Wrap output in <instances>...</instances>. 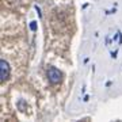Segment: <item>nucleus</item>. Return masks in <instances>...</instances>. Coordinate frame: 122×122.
<instances>
[{
    "mask_svg": "<svg viewBox=\"0 0 122 122\" xmlns=\"http://www.w3.org/2000/svg\"><path fill=\"white\" fill-rule=\"evenodd\" d=\"M114 38H115V41H117L118 45H122V33L119 30L115 33V37H114Z\"/></svg>",
    "mask_w": 122,
    "mask_h": 122,
    "instance_id": "nucleus-3",
    "label": "nucleus"
},
{
    "mask_svg": "<svg viewBox=\"0 0 122 122\" xmlns=\"http://www.w3.org/2000/svg\"><path fill=\"white\" fill-rule=\"evenodd\" d=\"M10 73H11V66L5 60L0 61V81H5L8 80Z\"/></svg>",
    "mask_w": 122,
    "mask_h": 122,
    "instance_id": "nucleus-2",
    "label": "nucleus"
},
{
    "mask_svg": "<svg viewBox=\"0 0 122 122\" xmlns=\"http://www.w3.org/2000/svg\"><path fill=\"white\" fill-rule=\"evenodd\" d=\"M30 29H31L33 31L37 30V22H35V20H34V22H31V23H30Z\"/></svg>",
    "mask_w": 122,
    "mask_h": 122,
    "instance_id": "nucleus-4",
    "label": "nucleus"
},
{
    "mask_svg": "<svg viewBox=\"0 0 122 122\" xmlns=\"http://www.w3.org/2000/svg\"><path fill=\"white\" fill-rule=\"evenodd\" d=\"M46 76H48V80L50 81V84H60L61 80H62V72L60 69H57L54 66H49L48 72H46Z\"/></svg>",
    "mask_w": 122,
    "mask_h": 122,
    "instance_id": "nucleus-1",
    "label": "nucleus"
}]
</instances>
